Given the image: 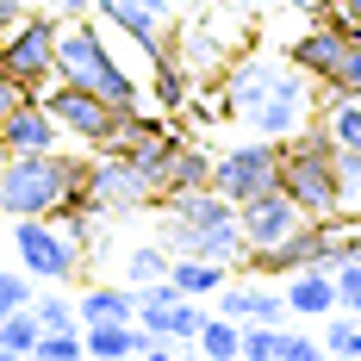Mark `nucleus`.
Returning a JSON list of instances; mask_svg holds the SVG:
<instances>
[{
    "label": "nucleus",
    "mask_w": 361,
    "mask_h": 361,
    "mask_svg": "<svg viewBox=\"0 0 361 361\" xmlns=\"http://www.w3.org/2000/svg\"><path fill=\"white\" fill-rule=\"evenodd\" d=\"M224 100H231V112L250 125L255 137H274V144L312 125V87H305V69H293V63L255 56L243 69H231Z\"/></svg>",
    "instance_id": "f257e3e1"
},
{
    "label": "nucleus",
    "mask_w": 361,
    "mask_h": 361,
    "mask_svg": "<svg viewBox=\"0 0 361 361\" xmlns=\"http://www.w3.org/2000/svg\"><path fill=\"white\" fill-rule=\"evenodd\" d=\"M162 243H169L175 255H206V262H224V268L250 262L237 200H224L218 187L162 193Z\"/></svg>",
    "instance_id": "f03ea898"
},
{
    "label": "nucleus",
    "mask_w": 361,
    "mask_h": 361,
    "mask_svg": "<svg viewBox=\"0 0 361 361\" xmlns=\"http://www.w3.org/2000/svg\"><path fill=\"white\" fill-rule=\"evenodd\" d=\"M69 206H87V162L32 149L0 156V212L6 218H63Z\"/></svg>",
    "instance_id": "7ed1b4c3"
},
{
    "label": "nucleus",
    "mask_w": 361,
    "mask_h": 361,
    "mask_svg": "<svg viewBox=\"0 0 361 361\" xmlns=\"http://www.w3.org/2000/svg\"><path fill=\"white\" fill-rule=\"evenodd\" d=\"M281 187L299 200L305 218H330L336 212V144L330 131L312 118L305 131L281 137Z\"/></svg>",
    "instance_id": "20e7f679"
},
{
    "label": "nucleus",
    "mask_w": 361,
    "mask_h": 361,
    "mask_svg": "<svg viewBox=\"0 0 361 361\" xmlns=\"http://www.w3.org/2000/svg\"><path fill=\"white\" fill-rule=\"evenodd\" d=\"M56 81H75V87H94L112 106H137V81L112 63L106 37L94 32L87 19H69L56 25Z\"/></svg>",
    "instance_id": "39448f33"
},
{
    "label": "nucleus",
    "mask_w": 361,
    "mask_h": 361,
    "mask_svg": "<svg viewBox=\"0 0 361 361\" xmlns=\"http://www.w3.org/2000/svg\"><path fill=\"white\" fill-rule=\"evenodd\" d=\"M56 13L44 6V13H25L13 32L0 37V75L6 81H19L25 94H44V81L56 75Z\"/></svg>",
    "instance_id": "423d86ee"
},
{
    "label": "nucleus",
    "mask_w": 361,
    "mask_h": 361,
    "mask_svg": "<svg viewBox=\"0 0 361 361\" xmlns=\"http://www.w3.org/2000/svg\"><path fill=\"white\" fill-rule=\"evenodd\" d=\"M13 250L32 281H75L81 255H87L69 237V224H56V218H13Z\"/></svg>",
    "instance_id": "0eeeda50"
},
{
    "label": "nucleus",
    "mask_w": 361,
    "mask_h": 361,
    "mask_svg": "<svg viewBox=\"0 0 361 361\" xmlns=\"http://www.w3.org/2000/svg\"><path fill=\"white\" fill-rule=\"evenodd\" d=\"M156 200H162L156 180H149L131 156L100 149V162H87V206L100 218H125V212H137V206H156Z\"/></svg>",
    "instance_id": "6e6552de"
},
{
    "label": "nucleus",
    "mask_w": 361,
    "mask_h": 361,
    "mask_svg": "<svg viewBox=\"0 0 361 361\" xmlns=\"http://www.w3.org/2000/svg\"><path fill=\"white\" fill-rule=\"evenodd\" d=\"M212 187L224 200H255V193H268V187H281V144L274 137H255V144H237L212 156Z\"/></svg>",
    "instance_id": "1a4fd4ad"
},
{
    "label": "nucleus",
    "mask_w": 361,
    "mask_h": 361,
    "mask_svg": "<svg viewBox=\"0 0 361 361\" xmlns=\"http://www.w3.org/2000/svg\"><path fill=\"white\" fill-rule=\"evenodd\" d=\"M37 100L56 112V125H63V131H75L81 144H94V149H106L112 131H118V118L131 112V106L100 100L94 87H75V81H56V87H50V94H37Z\"/></svg>",
    "instance_id": "9d476101"
},
{
    "label": "nucleus",
    "mask_w": 361,
    "mask_h": 361,
    "mask_svg": "<svg viewBox=\"0 0 361 361\" xmlns=\"http://www.w3.org/2000/svg\"><path fill=\"white\" fill-rule=\"evenodd\" d=\"M237 218H243V243H250V255L281 250L293 231L305 224V212H299V200H293L287 187H268V193L243 200V206H237Z\"/></svg>",
    "instance_id": "9b49d317"
},
{
    "label": "nucleus",
    "mask_w": 361,
    "mask_h": 361,
    "mask_svg": "<svg viewBox=\"0 0 361 361\" xmlns=\"http://www.w3.org/2000/svg\"><path fill=\"white\" fill-rule=\"evenodd\" d=\"M94 6H100L125 37H137L149 56H162V50H169V32H175L169 0H94Z\"/></svg>",
    "instance_id": "f8f14e48"
},
{
    "label": "nucleus",
    "mask_w": 361,
    "mask_h": 361,
    "mask_svg": "<svg viewBox=\"0 0 361 361\" xmlns=\"http://www.w3.org/2000/svg\"><path fill=\"white\" fill-rule=\"evenodd\" d=\"M355 37H361L355 25H343V19L330 13L324 25H312V32H305V37H299V44L287 50V63H293V69H305L312 81H330V69L343 63V50H349Z\"/></svg>",
    "instance_id": "ddd939ff"
},
{
    "label": "nucleus",
    "mask_w": 361,
    "mask_h": 361,
    "mask_svg": "<svg viewBox=\"0 0 361 361\" xmlns=\"http://www.w3.org/2000/svg\"><path fill=\"white\" fill-rule=\"evenodd\" d=\"M56 112L44 106V100H19V106L6 112V125H0V156H32V149H56Z\"/></svg>",
    "instance_id": "4468645a"
},
{
    "label": "nucleus",
    "mask_w": 361,
    "mask_h": 361,
    "mask_svg": "<svg viewBox=\"0 0 361 361\" xmlns=\"http://www.w3.org/2000/svg\"><path fill=\"white\" fill-rule=\"evenodd\" d=\"M218 312L237 318V324H287V293H262V287H218Z\"/></svg>",
    "instance_id": "2eb2a0df"
},
{
    "label": "nucleus",
    "mask_w": 361,
    "mask_h": 361,
    "mask_svg": "<svg viewBox=\"0 0 361 361\" xmlns=\"http://www.w3.org/2000/svg\"><path fill=\"white\" fill-rule=\"evenodd\" d=\"M287 312H299V318H330L336 312V274L330 268H293L287 274Z\"/></svg>",
    "instance_id": "dca6fc26"
},
{
    "label": "nucleus",
    "mask_w": 361,
    "mask_h": 361,
    "mask_svg": "<svg viewBox=\"0 0 361 361\" xmlns=\"http://www.w3.org/2000/svg\"><path fill=\"white\" fill-rule=\"evenodd\" d=\"M75 312H81V324H131L137 318V287H87Z\"/></svg>",
    "instance_id": "f3484780"
},
{
    "label": "nucleus",
    "mask_w": 361,
    "mask_h": 361,
    "mask_svg": "<svg viewBox=\"0 0 361 361\" xmlns=\"http://www.w3.org/2000/svg\"><path fill=\"white\" fill-rule=\"evenodd\" d=\"M187 187H212V156L175 137L169 162H162V193H187Z\"/></svg>",
    "instance_id": "a211bd4d"
},
{
    "label": "nucleus",
    "mask_w": 361,
    "mask_h": 361,
    "mask_svg": "<svg viewBox=\"0 0 361 361\" xmlns=\"http://www.w3.org/2000/svg\"><path fill=\"white\" fill-rule=\"evenodd\" d=\"M169 281H175V287L187 293V299H206V293L218 299V287L231 281V268H224V262H206V255H175Z\"/></svg>",
    "instance_id": "6ab92c4d"
},
{
    "label": "nucleus",
    "mask_w": 361,
    "mask_h": 361,
    "mask_svg": "<svg viewBox=\"0 0 361 361\" xmlns=\"http://www.w3.org/2000/svg\"><path fill=\"white\" fill-rule=\"evenodd\" d=\"M336 212L361 218V144H336Z\"/></svg>",
    "instance_id": "aec40b11"
},
{
    "label": "nucleus",
    "mask_w": 361,
    "mask_h": 361,
    "mask_svg": "<svg viewBox=\"0 0 361 361\" xmlns=\"http://www.w3.org/2000/svg\"><path fill=\"white\" fill-rule=\"evenodd\" d=\"M169 268H175V250H169V243H144V250H131V255H125V281H131V287L169 281Z\"/></svg>",
    "instance_id": "412c9836"
},
{
    "label": "nucleus",
    "mask_w": 361,
    "mask_h": 361,
    "mask_svg": "<svg viewBox=\"0 0 361 361\" xmlns=\"http://www.w3.org/2000/svg\"><path fill=\"white\" fill-rule=\"evenodd\" d=\"M318 125L330 131V144H361V100L355 94H330V106H324Z\"/></svg>",
    "instance_id": "4be33fe9"
},
{
    "label": "nucleus",
    "mask_w": 361,
    "mask_h": 361,
    "mask_svg": "<svg viewBox=\"0 0 361 361\" xmlns=\"http://www.w3.org/2000/svg\"><path fill=\"white\" fill-rule=\"evenodd\" d=\"M200 349H206L212 361L243 355V324H237V318H224V312H212V318L200 324Z\"/></svg>",
    "instance_id": "5701e85b"
},
{
    "label": "nucleus",
    "mask_w": 361,
    "mask_h": 361,
    "mask_svg": "<svg viewBox=\"0 0 361 361\" xmlns=\"http://www.w3.org/2000/svg\"><path fill=\"white\" fill-rule=\"evenodd\" d=\"M0 349H6V355H32V349H37V318H32V305H19V312H6V318H0Z\"/></svg>",
    "instance_id": "b1692460"
},
{
    "label": "nucleus",
    "mask_w": 361,
    "mask_h": 361,
    "mask_svg": "<svg viewBox=\"0 0 361 361\" xmlns=\"http://www.w3.org/2000/svg\"><path fill=\"white\" fill-rule=\"evenodd\" d=\"M149 63H156V100L175 112L180 94H187V81H180V56H175V50H162V56H149Z\"/></svg>",
    "instance_id": "393cba45"
},
{
    "label": "nucleus",
    "mask_w": 361,
    "mask_h": 361,
    "mask_svg": "<svg viewBox=\"0 0 361 361\" xmlns=\"http://www.w3.org/2000/svg\"><path fill=\"white\" fill-rule=\"evenodd\" d=\"M32 318H37V330H81V312H75L69 299H56V293L32 299Z\"/></svg>",
    "instance_id": "a878e982"
},
{
    "label": "nucleus",
    "mask_w": 361,
    "mask_h": 361,
    "mask_svg": "<svg viewBox=\"0 0 361 361\" xmlns=\"http://www.w3.org/2000/svg\"><path fill=\"white\" fill-rule=\"evenodd\" d=\"M32 355L44 361H75V355H87V343H81V330H37V349Z\"/></svg>",
    "instance_id": "bb28decb"
},
{
    "label": "nucleus",
    "mask_w": 361,
    "mask_h": 361,
    "mask_svg": "<svg viewBox=\"0 0 361 361\" xmlns=\"http://www.w3.org/2000/svg\"><path fill=\"white\" fill-rule=\"evenodd\" d=\"M37 293H32V274L25 268H0V318L6 312H19V305H32Z\"/></svg>",
    "instance_id": "cd10ccee"
},
{
    "label": "nucleus",
    "mask_w": 361,
    "mask_h": 361,
    "mask_svg": "<svg viewBox=\"0 0 361 361\" xmlns=\"http://www.w3.org/2000/svg\"><path fill=\"white\" fill-rule=\"evenodd\" d=\"M324 87H330V94H355V100H361V37L349 44V50H343V63L330 69Z\"/></svg>",
    "instance_id": "c85d7f7f"
},
{
    "label": "nucleus",
    "mask_w": 361,
    "mask_h": 361,
    "mask_svg": "<svg viewBox=\"0 0 361 361\" xmlns=\"http://www.w3.org/2000/svg\"><path fill=\"white\" fill-rule=\"evenodd\" d=\"M324 349H330V355H361V324L349 318V312H343V318H330Z\"/></svg>",
    "instance_id": "c756f323"
},
{
    "label": "nucleus",
    "mask_w": 361,
    "mask_h": 361,
    "mask_svg": "<svg viewBox=\"0 0 361 361\" xmlns=\"http://www.w3.org/2000/svg\"><path fill=\"white\" fill-rule=\"evenodd\" d=\"M336 312H355L361 318V255L336 268Z\"/></svg>",
    "instance_id": "7c9ffc66"
},
{
    "label": "nucleus",
    "mask_w": 361,
    "mask_h": 361,
    "mask_svg": "<svg viewBox=\"0 0 361 361\" xmlns=\"http://www.w3.org/2000/svg\"><path fill=\"white\" fill-rule=\"evenodd\" d=\"M318 349H324V343H312V336H293V330H281V355H274V361H318Z\"/></svg>",
    "instance_id": "2f4dec72"
},
{
    "label": "nucleus",
    "mask_w": 361,
    "mask_h": 361,
    "mask_svg": "<svg viewBox=\"0 0 361 361\" xmlns=\"http://www.w3.org/2000/svg\"><path fill=\"white\" fill-rule=\"evenodd\" d=\"M19 100H32V94H25L19 81H6V75H0V125H6V112L19 106Z\"/></svg>",
    "instance_id": "473e14b6"
},
{
    "label": "nucleus",
    "mask_w": 361,
    "mask_h": 361,
    "mask_svg": "<svg viewBox=\"0 0 361 361\" xmlns=\"http://www.w3.org/2000/svg\"><path fill=\"white\" fill-rule=\"evenodd\" d=\"M56 19H81V13H94V0H44Z\"/></svg>",
    "instance_id": "72a5a7b5"
},
{
    "label": "nucleus",
    "mask_w": 361,
    "mask_h": 361,
    "mask_svg": "<svg viewBox=\"0 0 361 361\" xmlns=\"http://www.w3.org/2000/svg\"><path fill=\"white\" fill-rule=\"evenodd\" d=\"M336 19H343V25H355V32H361V0H336Z\"/></svg>",
    "instance_id": "f704fd0d"
},
{
    "label": "nucleus",
    "mask_w": 361,
    "mask_h": 361,
    "mask_svg": "<svg viewBox=\"0 0 361 361\" xmlns=\"http://www.w3.org/2000/svg\"><path fill=\"white\" fill-rule=\"evenodd\" d=\"M299 13H324V6H336V0H293Z\"/></svg>",
    "instance_id": "c9c22d12"
},
{
    "label": "nucleus",
    "mask_w": 361,
    "mask_h": 361,
    "mask_svg": "<svg viewBox=\"0 0 361 361\" xmlns=\"http://www.w3.org/2000/svg\"><path fill=\"white\" fill-rule=\"evenodd\" d=\"M0 355H6V349H0Z\"/></svg>",
    "instance_id": "e433bc0d"
}]
</instances>
